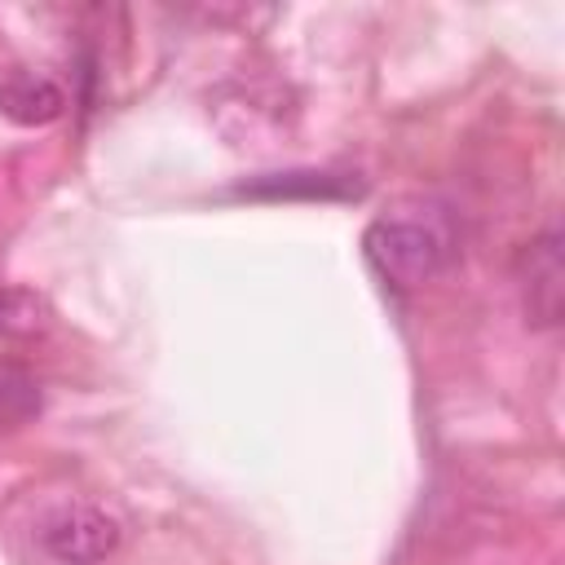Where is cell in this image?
Instances as JSON below:
<instances>
[{
  "label": "cell",
  "instance_id": "obj_2",
  "mask_svg": "<svg viewBox=\"0 0 565 565\" xmlns=\"http://www.w3.org/2000/svg\"><path fill=\"white\" fill-rule=\"evenodd\" d=\"M35 539H40V547L57 565H102L106 556L119 552L124 530H119V521L106 508H93V503H57L53 512H44Z\"/></svg>",
  "mask_w": 565,
  "mask_h": 565
},
{
  "label": "cell",
  "instance_id": "obj_1",
  "mask_svg": "<svg viewBox=\"0 0 565 565\" xmlns=\"http://www.w3.org/2000/svg\"><path fill=\"white\" fill-rule=\"evenodd\" d=\"M459 252L455 225L437 203H402L375 216L362 234V256L393 291H415L433 282Z\"/></svg>",
  "mask_w": 565,
  "mask_h": 565
},
{
  "label": "cell",
  "instance_id": "obj_6",
  "mask_svg": "<svg viewBox=\"0 0 565 565\" xmlns=\"http://www.w3.org/2000/svg\"><path fill=\"white\" fill-rule=\"evenodd\" d=\"M44 397L26 366L0 358V433H18L40 415Z\"/></svg>",
  "mask_w": 565,
  "mask_h": 565
},
{
  "label": "cell",
  "instance_id": "obj_5",
  "mask_svg": "<svg viewBox=\"0 0 565 565\" xmlns=\"http://www.w3.org/2000/svg\"><path fill=\"white\" fill-rule=\"evenodd\" d=\"M362 185L349 181V177H335V172H274V177H260L252 185H238V194H252V199H349L358 194Z\"/></svg>",
  "mask_w": 565,
  "mask_h": 565
},
{
  "label": "cell",
  "instance_id": "obj_3",
  "mask_svg": "<svg viewBox=\"0 0 565 565\" xmlns=\"http://www.w3.org/2000/svg\"><path fill=\"white\" fill-rule=\"evenodd\" d=\"M521 296H525V318L539 331H552L565 309V260H561V234L543 230L530 252L521 256Z\"/></svg>",
  "mask_w": 565,
  "mask_h": 565
},
{
  "label": "cell",
  "instance_id": "obj_7",
  "mask_svg": "<svg viewBox=\"0 0 565 565\" xmlns=\"http://www.w3.org/2000/svg\"><path fill=\"white\" fill-rule=\"evenodd\" d=\"M49 327V300L31 287L0 282V335H35Z\"/></svg>",
  "mask_w": 565,
  "mask_h": 565
},
{
  "label": "cell",
  "instance_id": "obj_4",
  "mask_svg": "<svg viewBox=\"0 0 565 565\" xmlns=\"http://www.w3.org/2000/svg\"><path fill=\"white\" fill-rule=\"evenodd\" d=\"M0 115L18 128H44L66 115V93L40 71H13L0 79Z\"/></svg>",
  "mask_w": 565,
  "mask_h": 565
}]
</instances>
